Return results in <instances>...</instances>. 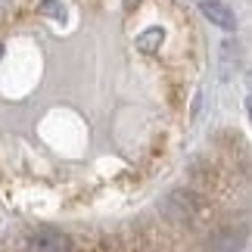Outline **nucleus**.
<instances>
[{"label":"nucleus","mask_w":252,"mask_h":252,"mask_svg":"<svg viewBox=\"0 0 252 252\" xmlns=\"http://www.w3.org/2000/svg\"><path fill=\"white\" fill-rule=\"evenodd\" d=\"M0 56H3V47H0Z\"/></svg>","instance_id":"6"},{"label":"nucleus","mask_w":252,"mask_h":252,"mask_svg":"<svg viewBox=\"0 0 252 252\" xmlns=\"http://www.w3.org/2000/svg\"><path fill=\"white\" fill-rule=\"evenodd\" d=\"M28 252H72V246L69 237L60 234V230H37L28 240Z\"/></svg>","instance_id":"1"},{"label":"nucleus","mask_w":252,"mask_h":252,"mask_svg":"<svg viewBox=\"0 0 252 252\" xmlns=\"http://www.w3.org/2000/svg\"><path fill=\"white\" fill-rule=\"evenodd\" d=\"M199 9H202V16L209 19V22H215V25H221V28H237V19H234V13L224 6V3H218V0H202L199 3Z\"/></svg>","instance_id":"2"},{"label":"nucleus","mask_w":252,"mask_h":252,"mask_svg":"<svg viewBox=\"0 0 252 252\" xmlns=\"http://www.w3.org/2000/svg\"><path fill=\"white\" fill-rule=\"evenodd\" d=\"M240 249H243V243L237 234H218L209 246V252H240Z\"/></svg>","instance_id":"4"},{"label":"nucleus","mask_w":252,"mask_h":252,"mask_svg":"<svg viewBox=\"0 0 252 252\" xmlns=\"http://www.w3.org/2000/svg\"><path fill=\"white\" fill-rule=\"evenodd\" d=\"M41 13L56 19V22H63V19H65V6L60 3V0H41Z\"/></svg>","instance_id":"5"},{"label":"nucleus","mask_w":252,"mask_h":252,"mask_svg":"<svg viewBox=\"0 0 252 252\" xmlns=\"http://www.w3.org/2000/svg\"><path fill=\"white\" fill-rule=\"evenodd\" d=\"M162 41H165V32H162V28H156V25L147 28L143 34H137V47H140L143 53H156L159 47H162Z\"/></svg>","instance_id":"3"}]
</instances>
